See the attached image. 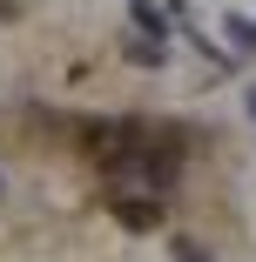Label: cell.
Segmentation results:
<instances>
[{"mask_svg":"<svg viewBox=\"0 0 256 262\" xmlns=\"http://www.w3.org/2000/svg\"><path fill=\"white\" fill-rule=\"evenodd\" d=\"M128 61L135 68H162V54H169V27H162V14L148 7V0H135V20H128Z\"/></svg>","mask_w":256,"mask_h":262,"instance_id":"obj_1","label":"cell"},{"mask_svg":"<svg viewBox=\"0 0 256 262\" xmlns=\"http://www.w3.org/2000/svg\"><path fill=\"white\" fill-rule=\"evenodd\" d=\"M115 222L148 235V229H162V202H115Z\"/></svg>","mask_w":256,"mask_h":262,"instance_id":"obj_2","label":"cell"},{"mask_svg":"<svg viewBox=\"0 0 256 262\" xmlns=\"http://www.w3.org/2000/svg\"><path fill=\"white\" fill-rule=\"evenodd\" d=\"M169 255H175V262H216L209 249H202V242H189V235H175V242H169Z\"/></svg>","mask_w":256,"mask_h":262,"instance_id":"obj_3","label":"cell"},{"mask_svg":"<svg viewBox=\"0 0 256 262\" xmlns=\"http://www.w3.org/2000/svg\"><path fill=\"white\" fill-rule=\"evenodd\" d=\"M229 34H236V40H249V47H256V20H229Z\"/></svg>","mask_w":256,"mask_h":262,"instance_id":"obj_4","label":"cell"},{"mask_svg":"<svg viewBox=\"0 0 256 262\" xmlns=\"http://www.w3.org/2000/svg\"><path fill=\"white\" fill-rule=\"evenodd\" d=\"M14 14H21V0H0V20H14Z\"/></svg>","mask_w":256,"mask_h":262,"instance_id":"obj_5","label":"cell"},{"mask_svg":"<svg viewBox=\"0 0 256 262\" xmlns=\"http://www.w3.org/2000/svg\"><path fill=\"white\" fill-rule=\"evenodd\" d=\"M249 115H256V94H249Z\"/></svg>","mask_w":256,"mask_h":262,"instance_id":"obj_6","label":"cell"}]
</instances>
